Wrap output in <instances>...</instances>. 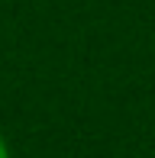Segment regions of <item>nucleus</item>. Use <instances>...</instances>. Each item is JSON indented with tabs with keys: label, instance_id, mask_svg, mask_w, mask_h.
Instances as JSON below:
<instances>
[{
	"label": "nucleus",
	"instance_id": "1",
	"mask_svg": "<svg viewBox=\"0 0 155 158\" xmlns=\"http://www.w3.org/2000/svg\"><path fill=\"white\" fill-rule=\"evenodd\" d=\"M0 158H10V148H6V142H3V135H0Z\"/></svg>",
	"mask_w": 155,
	"mask_h": 158
}]
</instances>
